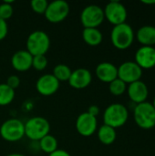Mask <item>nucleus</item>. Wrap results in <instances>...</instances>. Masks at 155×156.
Instances as JSON below:
<instances>
[{
    "instance_id": "nucleus-2",
    "label": "nucleus",
    "mask_w": 155,
    "mask_h": 156,
    "mask_svg": "<svg viewBox=\"0 0 155 156\" xmlns=\"http://www.w3.org/2000/svg\"><path fill=\"white\" fill-rule=\"evenodd\" d=\"M129 119V111L122 103L109 105L103 112V122L105 125L114 129L122 127Z\"/></svg>"
},
{
    "instance_id": "nucleus-32",
    "label": "nucleus",
    "mask_w": 155,
    "mask_h": 156,
    "mask_svg": "<svg viewBox=\"0 0 155 156\" xmlns=\"http://www.w3.org/2000/svg\"><path fill=\"white\" fill-rule=\"evenodd\" d=\"M142 3L146 5H155V0H142Z\"/></svg>"
},
{
    "instance_id": "nucleus-34",
    "label": "nucleus",
    "mask_w": 155,
    "mask_h": 156,
    "mask_svg": "<svg viewBox=\"0 0 155 156\" xmlns=\"http://www.w3.org/2000/svg\"><path fill=\"white\" fill-rule=\"evenodd\" d=\"M153 108H154V110H155V97H154V99H153Z\"/></svg>"
},
{
    "instance_id": "nucleus-5",
    "label": "nucleus",
    "mask_w": 155,
    "mask_h": 156,
    "mask_svg": "<svg viewBox=\"0 0 155 156\" xmlns=\"http://www.w3.org/2000/svg\"><path fill=\"white\" fill-rule=\"evenodd\" d=\"M133 118L140 128L153 129L155 127V110L153 104L148 101L136 104L133 110Z\"/></svg>"
},
{
    "instance_id": "nucleus-25",
    "label": "nucleus",
    "mask_w": 155,
    "mask_h": 156,
    "mask_svg": "<svg viewBox=\"0 0 155 156\" xmlns=\"http://www.w3.org/2000/svg\"><path fill=\"white\" fill-rule=\"evenodd\" d=\"M12 3V1H5L0 4V18L6 21L13 16L14 7Z\"/></svg>"
},
{
    "instance_id": "nucleus-16",
    "label": "nucleus",
    "mask_w": 155,
    "mask_h": 156,
    "mask_svg": "<svg viewBox=\"0 0 155 156\" xmlns=\"http://www.w3.org/2000/svg\"><path fill=\"white\" fill-rule=\"evenodd\" d=\"M127 92L130 100L136 104L146 101L149 95L148 87L142 80H138L129 84V86L127 87Z\"/></svg>"
},
{
    "instance_id": "nucleus-18",
    "label": "nucleus",
    "mask_w": 155,
    "mask_h": 156,
    "mask_svg": "<svg viewBox=\"0 0 155 156\" xmlns=\"http://www.w3.org/2000/svg\"><path fill=\"white\" fill-rule=\"evenodd\" d=\"M136 38L142 46L154 47L155 46V27L143 26L141 27L136 33Z\"/></svg>"
},
{
    "instance_id": "nucleus-11",
    "label": "nucleus",
    "mask_w": 155,
    "mask_h": 156,
    "mask_svg": "<svg viewBox=\"0 0 155 156\" xmlns=\"http://www.w3.org/2000/svg\"><path fill=\"white\" fill-rule=\"evenodd\" d=\"M76 130L83 137L93 135L98 130V120L87 112L80 113L76 120Z\"/></svg>"
},
{
    "instance_id": "nucleus-10",
    "label": "nucleus",
    "mask_w": 155,
    "mask_h": 156,
    "mask_svg": "<svg viewBox=\"0 0 155 156\" xmlns=\"http://www.w3.org/2000/svg\"><path fill=\"white\" fill-rule=\"evenodd\" d=\"M143 69L135 61H125L118 67V78L126 84L141 80Z\"/></svg>"
},
{
    "instance_id": "nucleus-15",
    "label": "nucleus",
    "mask_w": 155,
    "mask_h": 156,
    "mask_svg": "<svg viewBox=\"0 0 155 156\" xmlns=\"http://www.w3.org/2000/svg\"><path fill=\"white\" fill-rule=\"evenodd\" d=\"M32 59L33 56L26 49L17 50L11 58V65L15 70L25 72L32 68Z\"/></svg>"
},
{
    "instance_id": "nucleus-23",
    "label": "nucleus",
    "mask_w": 155,
    "mask_h": 156,
    "mask_svg": "<svg viewBox=\"0 0 155 156\" xmlns=\"http://www.w3.org/2000/svg\"><path fill=\"white\" fill-rule=\"evenodd\" d=\"M71 69L66 65V64H58L53 69L52 75L59 81V82H65L69 81L70 75H71Z\"/></svg>"
},
{
    "instance_id": "nucleus-1",
    "label": "nucleus",
    "mask_w": 155,
    "mask_h": 156,
    "mask_svg": "<svg viewBox=\"0 0 155 156\" xmlns=\"http://www.w3.org/2000/svg\"><path fill=\"white\" fill-rule=\"evenodd\" d=\"M134 31L128 23L114 26L111 32V44L118 49L129 48L134 41Z\"/></svg>"
},
{
    "instance_id": "nucleus-33",
    "label": "nucleus",
    "mask_w": 155,
    "mask_h": 156,
    "mask_svg": "<svg viewBox=\"0 0 155 156\" xmlns=\"http://www.w3.org/2000/svg\"><path fill=\"white\" fill-rule=\"evenodd\" d=\"M6 156H26L23 154H19V153H12V154H9Z\"/></svg>"
},
{
    "instance_id": "nucleus-31",
    "label": "nucleus",
    "mask_w": 155,
    "mask_h": 156,
    "mask_svg": "<svg viewBox=\"0 0 155 156\" xmlns=\"http://www.w3.org/2000/svg\"><path fill=\"white\" fill-rule=\"evenodd\" d=\"M48 156H71L69 152H67L66 150L63 149H58L55 152H53L52 154H48Z\"/></svg>"
},
{
    "instance_id": "nucleus-22",
    "label": "nucleus",
    "mask_w": 155,
    "mask_h": 156,
    "mask_svg": "<svg viewBox=\"0 0 155 156\" xmlns=\"http://www.w3.org/2000/svg\"><path fill=\"white\" fill-rule=\"evenodd\" d=\"M16 97L15 90L5 83H0V106L9 105Z\"/></svg>"
},
{
    "instance_id": "nucleus-17",
    "label": "nucleus",
    "mask_w": 155,
    "mask_h": 156,
    "mask_svg": "<svg viewBox=\"0 0 155 156\" xmlns=\"http://www.w3.org/2000/svg\"><path fill=\"white\" fill-rule=\"evenodd\" d=\"M97 78L104 83H111L118 78V67L111 62H101L95 69Z\"/></svg>"
},
{
    "instance_id": "nucleus-30",
    "label": "nucleus",
    "mask_w": 155,
    "mask_h": 156,
    "mask_svg": "<svg viewBox=\"0 0 155 156\" xmlns=\"http://www.w3.org/2000/svg\"><path fill=\"white\" fill-rule=\"evenodd\" d=\"M87 112H88L89 114H90L91 116H94V117L97 118V116H98L99 113H100V108H99L97 105H91V106H90V107L88 108Z\"/></svg>"
},
{
    "instance_id": "nucleus-26",
    "label": "nucleus",
    "mask_w": 155,
    "mask_h": 156,
    "mask_svg": "<svg viewBox=\"0 0 155 156\" xmlns=\"http://www.w3.org/2000/svg\"><path fill=\"white\" fill-rule=\"evenodd\" d=\"M48 58L46 55L34 56L32 59V68L37 71H42L48 67Z\"/></svg>"
},
{
    "instance_id": "nucleus-8",
    "label": "nucleus",
    "mask_w": 155,
    "mask_h": 156,
    "mask_svg": "<svg viewBox=\"0 0 155 156\" xmlns=\"http://www.w3.org/2000/svg\"><path fill=\"white\" fill-rule=\"evenodd\" d=\"M69 5L64 0H55L48 3V8L45 12L46 19L52 23L58 24L64 21L69 14Z\"/></svg>"
},
{
    "instance_id": "nucleus-3",
    "label": "nucleus",
    "mask_w": 155,
    "mask_h": 156,
    "mask_svg": "<svg viewBox=\"0 0 155 156\" xmlns=\"http://www.w3.org/2000/svg\"><path fill=\"white\" fill-rule=\"evenodd\" d=\"M49 132L50 124L44 117H32L25 122V136L33 142L40 141L43 137L49 134Z\"/></svg>"
},
{
    "instance_id": "nucleus-29",
    "label": "nucleus",
    "mask_w": 155,
    "mask_h": 156,
    "mask_svg": "<svg viewBox=\"0 0 155 156\" xmlns=\"http://www.w3.org/2000/svg\"><path fill=\"white\" fill-rule=\"evenodd\" d=\"M8 33V25L7 22L0 18V41L5 39Z\"/></svg>"
},
{
    "instance_id": "nucleus-12",
    "label": "nucleus",
    "mask_w": 155,
    "mask_h": 156,
    "mask_svg": "<svg viewBox=\"0 0 155 156\" xmlns=\"http://www.w3.org/2000/svg\"><path fill=\"white\" fill-rule=\"evenodd\" d=\"M60 82L52 74H44L40 76L36 82V90L42 96L54 95L59 89Z\"/></svg>"
},
{
    "instance_id": "nucleus-4",
    "label": "nucleus",
    "mask_w": 155,
    "mask_h": 156,
    "mask_svg": "<svg viewBox=\"0 0 155 156\" xmlns=\"http://www.w3.org/2000/svg\"><path fill=\"white\" fill-rule=\"evenodd\" d=\"M26 50L34 57L46 55L50 48V38L43 30H35L31 32L26 42Z\"/></svg>"
},
{
    "instance_id": "nucleus-7",
    "label": "nucleus",
    "mask_w": 155,
    "mask_h": 156,
    "mask_svg": "<svg viewBox=\"0 0 155 156\" xmlns=\"http://www.w3.org/2000/svg\"><path fill=\"white\" fill-rule=\"evenodd\" d=\"M104 19L103 8L98 5H89L80 13V22L84 28H98Z\"/></svg>"
},
{
    "instance_id": "nucleus-19",
    "label": "nucleus",
    "mask_w": 155,
    "mask_h": 156,
    "mask_svg": "<svg viewBox=\"0 0 155 156\" xmlns=\"http://www.w3.org/2000/svg\"><path fill=\"white\" fill-rule=\"evenodd\" d=\"M82 38L87 45L90 47H97L101 44L103 35L99 28H83Z\"/></svg>"
},
{
    "instance_id": "nucleus-6",
    "label": "nucleus",
    "mask_w": 155,
    "mask_h": 156,
    "mask_svg": "<svg viewBox=\"0 0 155 156\" xmlns=\"http://www.w3.org/2000/svg\"><path fill=\"white\" fill-rule=\"evenodd\" d=\"M1 137L9 143H16L25 137V122L16 118L5 121L0 126Z\"/></svg>"
},
{
    "instance_id": "nucleus-27",
    "label": "nucleus",
    "mask_w": 155,
    "mask_h": 156,
    "mask_svg": "<svg viewBox=\"0 0 155 156\" xmlns=\"http://www.w3.org/2000/svg\"><path fill=\"white\" fill-rule=\"evenodd\" d=\"M30 5L35 13L39 15H44L48 8V2L47 0H32L30 2Z\"/></svg>"
},
{
    "instance_id": "nucleus-13",
    "label": "nucleus",
    "mask_w": 155,
    "mask_h": 156,
    "mask_svg": "<svg viewBox=\"0 0 155 156\" xmlns=\"http://www.w3.org/2000/svg\"><path fill=\"white\" fill-rule=\"evenodd\" d=\"M92 81L91 72L85 68H79L72 70L70 78L69 80V84L71 88L75 90H83L90 85Z\"/></svg>"
},
{
    "instance_id": "nucleus-9",
    "label": "nucleus",
    "mask_w": 155,
    "mask_h": 156,
    "mask_svg": "<svg viewBox=\"0 0 155 156\" xmlns=\"http://www.w3.org/2000/svg\"><path fill=\"white\" fill-rule=\"evenodd\" d=\"M105 19H107L111 25L117 26L126 23L128 12L123 4L119 1H111L103 8Z\"/></svg>"
},
{
    "instance_id": "nucleus-21",
    "label": "nucleus",
    "mask_w": 155,
    "mask_h": 156,
    "mask_svg": "<svg viewBox=\"0 0 155 156\" xmlns=\"http://www.w3.org/2000/svg\"><path fill=\"white\" fill-rule=\"evenodd\" d=\"M38 145L43 153L50 154L56 150H58V144L55 136L51 134H48L45 137H43L40 141H38Z\"/></svg>"
},
{
    "instance_id": "nucleus-24",
    "label": "nucleus",
    "mask_w": 155,
    "mask_h": 156,
    "mask_svg": "<svg viewBox=\"0 0 155 156\" xmlns=\"http://www.w3.org/2000/svg\"><path fill=\"white\" fill-rule=\"evenodd\" d=\"M109 90L114 96H121L127 90V84L117 78L116 80L109 83Z\"/></svg>"
},
{
    "instance_id": "nucleus-20",
    "label": "nucleus",
    "mask_w": 155,
    "mask_h": 156,
    "mask_svg": "<svg viewBox=\"0 0 155 156\" xmlns=\"http://www.w3.org/2000/svg\"><path fill=\"white\" fill-rule=\"evenodd\" d=\"M97 135L99 141L102 144L111 145L115 142L117 137V133H116V129L103 124L97 130Z\"/></svg>"
},
{
    "instance_id": "nucleus-28",
    "label": "nucleus",
    "mask_w": 155,
    "mask_h": 156,
    "mask_svg": "<svg viewBox=\"0 0 155 156\" xmlns=\"http://www.w3.org/2000/svg\"><path fill=\"white\" fill-rule=\"evenodd\" d=\"M5 84L8 85L11 89L16 90L20 85V79H19V77L17 75H10L6 79Z\"/></svg>"
},
{
    "instance_id": "nucleus-14",
    "label": "nucleus",
    "mask_w": 155,
    "mask_h": 156,
    "mask_svg": "<svg viewBox=\"0 0 155 156\" xmlns=\"http://www.w3.org/2000/svg\"><path fill=\"white\" fill-rule=\"evenodd\" d=\"M135 63L142 69H150L155 67V48L142 46L135 53Z\"/></svg>"
}]
</instances>
